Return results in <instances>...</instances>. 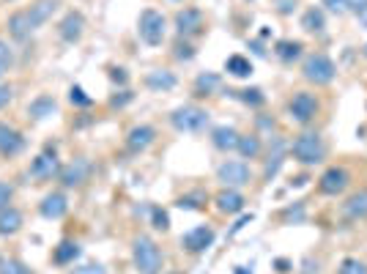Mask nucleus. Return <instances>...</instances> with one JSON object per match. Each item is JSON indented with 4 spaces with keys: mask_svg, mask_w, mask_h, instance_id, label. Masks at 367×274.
I'll use <instances>...</instances> for the list:
<instances>
[{
    "mask_svg": "<svg viewBox=\"0 0 367 274\" xmlns=\"http://www.w3.org/2000/svg\"><path fill=\"white\" fill-rule=\"evenodd\" d=\"M288 154H291L293 162H299L302 168H315V165H321V162L326 159V143H324V137H321L318 132L304 129V132H299V135L291 140Z\"/></svg>",
    "mask_w": 367,
    "mask_h": 274,
    "instance_id": "nucleus-1",
    "label": "nucleus"
},
{
    "mask_svg": "<svg viewBox=\"0 0 367 274\" xmlns=\"http://www.w3.org/2000/svg\"><path fill=\"white\" fill-rule=\"evenodd\" d=\"M132 261H135V269L140 274H159L162 264H165V255L151 236L140 233V236L132 239Z\"/></svg>",
    "mask_w": 367,
    "mask_h": 274,
    "instance_id": "nucleus-2",
    "label": "nucleus"
},
{
    "mask_svg": "<svg viewBox=\"0 0 367 274\" xmlns=\"http://www.w3.org/2000/svg\"><path fill=\"white\" fill-rule=\"evenodd\" d=\"M302 77L315 85V88H326L335 82L337 77V66L335 60L326 55V52H310L304 60H302Z\"/></svg>",
    "mask_w": 367,
    "mask_h": 274,
    "instance_id": "nucleus-3",
    "label": "nucleus"
},
{
    "mask_svg": "<svg viewBox=\"0 0 367 274\" xmlns=\"http://www.w3.org/2000/svg\"><path fill=\"white\" fill-rule=\"evenodd\" d=\"M208 110L200 107V104H181L170 113V126L176 132H184V135H197L208 126Z\"/></svg>",
    "mask_w": 367,
    "mask_h": 274,
    "instance_id": "nucleus-4",
    "label": "nucleus"
},
{
    "mask_svg": "<svg viewBox=\"0 0 367 274\" xmlns=\"http://www.w3.org/2000/svg\"><path fill=\"white\" fill-rule=\"evenodd\" d=\"M321 113V99L313 91H296L288 99V115L299 126H310Z\"/></svg>",
    "mask_w": 367,
    "mask_h": 274,
    "instance_id": "nucleus-5",
    "label": "nucleus"
},
{
    "mask_svg": "<svg viewBox=\"0 0 367 274\" xmlns=\"http://www.w3.org/2000/svg\"><path fill=\"white\" fill-rule=\"evenodd\" d=\"M165 30H168V19L162 11L157 8H146L137 19V33L148 47H159L165 41Z\"/></svg>",
    "mask_w": 367,
    "mask_h": 274,
    "instance_id": "nucleus-6",
    "label": "nucleus"
},
{
    "mask_svg": "<svg viewBox=\"0 0 367 274\" xmlns=\"http://www.w3.org/2000/svg\"><path fill=\"white\" fill-rule=\"evenodd\" d=\"M351 181H354V176H351L348 168L332 165V168H326V170L318 176V192H321V195H329V198H337V195H343V192L351 187Z\"/></svg>",
    "mask_w": 367,
    "mask_h": 274,
    "instance_id": "nucleus-7",
    "label": "nucleus"
},
{
    "mask_svg": "<svg viewBox=\"0 0 367 274\" xmlns=\"http://www.w3.org/2000/svg\"><path fill=\"white\" fill-rule=\"evenodd\" d=\"M216 181H219L222 187L241 190V187H247V184L252 181V170H249V165L241 162V159H227V162H222V165L216 168Z\"/></svg>",
    "mask_w": 367,
    "mask_h": 274,
    "instance_id": "nucleus-8",
    "label": "nucleus"
},
{
    "mask_svg": "<svg viewBox=\"0 0 367 274\" xmlns=\"http://www.w3.org/2000/svg\"><path fill=\"white\" fill-rule=\"evenodd\" d=\"M27 176L36 179V181H52L55 176H60V159H58L55 148H44V151L30 162Z\"/></svg>",
    "mask_w": 367,
    "mask_h": 274,
    "instance_id": "nucleus-9",
    "label": "nucleus"
},
{
    "mask_svg": "<svg viewBox=\"0 0 367 274\" xmlns=\"http://www.w3.org/2000/svg\"><path fill=\"white\" fill-rule=\"evenodd\" d=\"M173 25H176L181 38H192V36H200L205 30V16L200 8H179L173 16Z\"/></svg>",
    "mask_w": 367,
    "mask_h": 274,
    "instance_id": "nucleus-10",
    "label": "nucleus"
},
{
    "mask_svg": "<svg viewBox=\"0 0 367 274\" xmlns=\"http://www.w3.org/2000/svg\"><path fill=\"white\" fill-rule=\"evenodd\" d=\"M214 239H216V233H214V228L211 225H197V228H192V231H186L181 236V247L186 253H205L211 244H214Z\"/></svg>",
    "mask_w": 367,
    "mask_h": 274,
    "instance_id": "nucleus-11",
    "label": "nucleus"
},
{
    "mask_svg": "<svg viewBox=\"0 0 367 274\" xmlns=\"http://www.w3.org/2000/svg\"><path fill=\"white\" fill-rule=\"evenodd\" d=\"M88 176H91V162H88L85 157H77V159H71L66 168H60V184H63L66 190L82 187V184L88 181Z\"/></svg>",
    "mask_w": 367,
    "mask_h": 274,
    "instance_id": "nucleus-12",
    "label": "nucleus"
},
{
    "mask_svg": "<svg viewBox=\"0 0 367 274\" xmlns=\"http://www.w3.org/2000/svg\"><path fill=\"white\" fill-rule=\"evenodd\" d=\"M285 154H288V143H285L280 135H274V140H271V146H269V154H266V159H263V181H271V179L280 173V168H282V162H285Z\"/></svg>",
    "mask_w": 367,
    "mask_h": 274,
    "instance_id": "nucleus-13",
    "label": "nucleus"
},
{
    "mask_svg": "<svg viewBox=\"0 0 367 274\" xmlns=\"http://www.w3.org/2000/svg\"><path fill=\"white\" fill-rule=\"evenodd\" d=\"M214 206H216V212H219V214H227V217H233V214H241V212H244V206H247V198H244L238 190L222 187V190L214 195Z\"/></svg>",
    "mask_w": 367,
    "mask_h": 274,
    "instance_id": "nucleus-14",
    "label": "nucleus"
},
{
    "mask_svg": "<svg viewBox=\"0 0 367 274\" xmlns=\"http://www.w3.org/2000/svg\"><path fill=\"white\" fill-rule=\"evenodd\" d=\"M154 140H157V129L151 124H137L126 132V148L132 154H143L146 148H151Z\"/></svg>",
    "mask_w": 367,
    "mask_h": 274,
    "instance_id": "nucleus-15",
    "label": "nucleus"
},
{
    "mask_svg": "<svg viewBox=\"0 0 367 274\" xmlns=\"http://www.w3.org/2000/svg\"><path fill=\"white\" fill-rule=\"evenodd\" d=\"M82 33H85V16H82L80 11H69V14L60 19V25H58V36H60L66 44L80 41Z\"/></svg>",
    "mask_w": 367,
    "mask_h": 274,
    "instance_id": "nucleus-16",
    "label": "nucleus"
},
{
    "mask_svg": "<svg viewBox=\"0 0 367 274\" xmlns=\"http://www.w3.org/2000/svg\"><path fill=\"white\" fill-rule=\"evenodd\" d=\"M343 217L348 220V222H362L367 220V187L365 190H357V192H351L348 198H346V203H343Z\"/></svg>",
    "mask_w": 367,
    "mask_h": 274,
    "instance_id": "nucleus-17",
    "label": "nucleus"
},
{
    "mask_svg": "<svg viewBox=\"0 0 367 274\" xmlns=\"http://www.w3.org/2000/svg\"><path fill=\"white\" fill-rule=\"evenodd\" d=\"M38 212L44 220H60L66 212H69V201L63 192H49L44 195V201L38 203Z\"/></svg>",
    "mask_w": 367,
    "mask_h": 274,
    "instance_id": "nucleus-18",
    "label": "nucleus"
},
{
    "mask_svg": "<svg viewBox=\"0 0 367 274\" xmlns=\"http://www.w3.org/2000/svg\"><path fill=\"white\" fill-rule=\"evenodd\" d=\"M22 148H25L22 132L14 129V126H8V124H0V154L3 157H16Z\"/></svg>",
    "mask_w": 367,
    "mask_h": 274,
    "instance_id": "nucleus-19",
    "label": "nucleus"
},
{
    "mask_svg": "<svg viewBox=\"0 0 367 274\" xmlns=\"http://www.w3.org/2000/svg\"><path fill=\"white\" fill-rule=\"evenodd\" d=\"M238 137H241V135H238L233 126H227V124L211 129V143H214V148H219V151H236Z\"/></svg>",
    "mask_w": 367,
    "mask_h": 274,
    "instance_id": "nucleus-20",
    "label": "nucleus"
},
{
    "mask_svg": "<svg viewBox=\"0 0 367 274\" xmlns=\"http://www.w3.org/2000/svg\"><path fill=\"white\" fill-rule=\"evenodd\" d=\"M236 151L241 154V159H260V157H263V140H260V135H258V132L241 135Z\"/></svg>",
    "mask_w": 367,
    "mask_h": 274,
    "instance_id": "nucleus-21",
    "label": "nucleus"
},
{
    "mask_svg": "<svg viewBox=\"0 0 367 274\" xmlns=\"http://www.w3.org/2000/svg\"><path fill=\"white\" fill-rule=\"evenodd\" d=\"M302 27H304V33L321 36V33L326 30V14H324V8H321V5H310V8L302 14Z\"/></svg>",
    "mask_w": 367,
    "mask_h": 274,
    "instance_id": "nucleus-22",
    "label": "nucleus"
},
{
    "mask_svg": "<svg viewBox=\"0 0 367 274\" xmlns=\"http://www.w3.org/2000/svg\"><path fill=\"white\" fill-rule=\"evenodd\" d=\"M146 85L151 91H173L179 85V77L173 71H168V69H154V71L146 74Z\"/></svg>",
    "mask_w": 367,
    "mask_h": 274,
    "instance_id": "nucleus-23",
    "label": "nucleus"
},
{
    "mask_svg": "<svg viewBox=\"0 0 367 274\" xmlns=\"http://www.w3.org/2000/svg\"><path fill=\"white\" fill-rule=\"evenodd\" d=\"M302 49H304V44H302V41H293V38H280V41L274 44V55H277L282 63L299 60V58H302Z\"/></svg>",
    "mask_w": 367,
    "mask_h": 274,
    "instance_id": "nucleus-24",
    "label": "nucleus"
},
{
    "mask_svg": "<svg viewBox=\"0 0 367 274\" xmlns=\"http://www.w3.org/2000/svg\"><path fill=\"white\" fill-rule=\"evenodd\" d=\"M55 99L52 96H36L33 102H30V107H27V115L33 118V121H44V118H49L52 113H55Z\"/></svg>",
    "mask_w": 367,
    "mask_h": 274,
    "instance_id": "nucleus-25",
    "label": "nucleus"
},
{
    "mask_svg": "<svg viewBox=\"0 0 367 274\" xmlns=\"http://www.w3.org/2000/svg\"><path fill=\"white\" fill-rule=\"evenodd\" d=\"M22 228V214L16 209H3L0 212V236H14Z\"/></svg>",
    "mask_w": 367,
    "mask_h": 274,
    "instance_id": "nucleus-26",
    "label": "nucleus"
},
{
    "mask_svg": "<svg viewBox=\"0 0 367 274\" xmlns=\"http://www.w3.org/2000/svg\"><path fill=\"white\" fill-rule=\"evenodd\" d=\"M225 71L233 74V77H238V80H244V77L252 74V60L244 58V55H230V58L225 60Z\"/></svg>",
    "mask_w": 367,
    "mask_h": 274,
    "instance_id": "nucleus-27",
    "label": "nucleus"
},
{
    "mask_svg": "<svg viewBox=\"0 0 367 274\" xmlns=\"http://www.w3.org/2000/svg\"><path fill=\"white\" fill-rule=\"evenodd\" d=\"M219 74H214V71H203V74H197V80H194V96H211L216 88H219Z\"/></svg>",
    "mask_w": 367,
    "mask_h": 274,
    "instance_id": "nucleus-28",
    "label": "nucleus"
},
{
    "mask_svg": "<svg viewBox=\"0 0 367 274\" xmlns=\"http://www.w3.org/2000/svg\"><path fill=\"white\" fill-rule=\"evenodd\" d=\"M52 258H55V264H60V266L74 264V261L80 258V244H77V242H60V244L55 247Z\"/></svg>",
    "mask_w": 367,
    "mask_h": 274,
    "instance_id": "nucleus-29",
    "label": "nucleus"
},
{
    "mask_svg": "<svg viewBox=\"0 0 367 274\" xmlns=\"http://www.w3.org/2000/svg\"><path fill=\"white\" fill-rule=\"evenodd\" d=\"M236 96H238L244 104H249V107L266 104V93H263L260 88H244V91H236Z\"/></svg>",
    "mask_w": 367,
    "mask_h": 274,
    "instance_id": "nucleus-30",
    "label": "nucleus"
},
{
    "mask_svg": "<svg viewBox=\"0 0 367 274\" xmlns=\"http://www.w3.org/2000/svg\"><path fill=\"white\" fill-rule=\"evenodd\" d=\"M337 274H367V264L359 258H343L337 266Z\"/></svg>",
    "mask_w": 367,
    "mask_h": 274,
    "instance_id": "nucleus-31",
    "label": "nucleus"
},
{
    "mask_svg": "<svg viewBox=\"0 0 367 274\" xmlns=\"http://www.w3.org/2000/svg\"><path fill=\"white\" fill-rule=\"evenodd\" d=\"M69 102L77 104V107H91V104H93V99H91L80 85H71V88H69Z\"/></svg>",
    "mask_w": 367,
    "mask_h": 274,
    "instance_id": "nucleus-32",
    "label": "nucleus"
},
{
    "mask_svg": "<svg viewBox=\"0 0 367 274\" xmlns=\"http://www.w3.org/2000/svg\"><path fill=\"white\" fill-rule=\"evenodd\" d=\"M151 222H154V228L157 231H170V217H168V212L165 209H159V206H154L151 209Z\"/></svg>",
    "mask_w": 367,
    "mask_h": 274,
    "instance_id": "nucleus-33",
    "label": "nucleus"
},
{
    "mask_svg": "<svg viewBox=\"0 0 367 274\" xmlns=\"http://www.w3.org/2000/svg\"><path fill=\"white\" fill-rule=\"evenodd\" d=\"M326 5V11H332L335 16H346L351 14V0H321Z\"/></svg>",
    "mask_w": 367,
    "mask_h": 274,
    "instance_id": "nucleus-34",
    "label": "nucleus"
},
{
    "mask_svg": "<svg viewBox=\"0 0 367 274\" xmlns=\"http://www.w3.org/2000/svg\"><path fill=\"white\" fill-rule=\"evenodd\" d=\"M0 274H33L22 261H14V258H8V261H0Z\"/></svg>",
    "mask_w": 367,
    "mask_h": 274,
    "instance_id": "nucleus-35",
    "label": "nucleus"
},
{
    "mask_svg": "<svg viewBox=\"0 0 367 274\" xmlns=\"http://www.w3.org/2000/svg\"><path fill=\"white\" fill-rule=\"evenodd\" d=\"M11 63H14V52H11V47L0 38V80H3V74L11 69Z\"/></svg>",
    "mask_w": 367,
    "mask_h": 274,
    "instance_id": "nucleus-36",
    "label": "nucleus"
},
{
    "mask_svg": "<svg viewBox=\"0 0 367 274\" xmlns=\"http://www.w3.org/2000/svg\"><path fill=\"white\" fill-rule=\"evenodd\" d=\"M304 220V206L302 203H293L282 212V222H302Z\"/></svg>",
    "mask_w": 367,
    "mask_h": 274,
    "instance_id": "nucleus-37",
    "label": "nucleus"
},
{
    "mask_svg": "<svg viewBox=\"0 0 367 274\" xmlns=\"http://www.w3.org/2000/svg\"><path fill=\"white\" fill-rule=\"evenodd\" d=\"M173 55H176V60H192V58H194V47H192L189 41H179Z\"/></svg>",
    "mask_w": 367,
    "mask_h": 274,
    "instance_id": "nucleus-38",
    "label": "nucleus"
},
{
    "mask_svg": "<svg viewBox=\"0 0 367 274\" xmlns=\"http://www.w3.org/2000/svg\"><path fill=\"white\" fill-rule=\"evenodd\" d=\"M11 198H14V187H11V184H5V181H0V212H3V209H8Z\"/></svg>",
    "mask_w": 367,
    "mask_h": 274,
    "instance_id": "nucleus-39",
    "label": "nucleus"
},
{
    "mask_svg": "<svg viewBox=\"0 0 367 274\" xmlns=\"http://www.w3.org/2000/svg\"><path fill=\"white\" fill-rule=\"evenodd\" d=\"M69 274H107V272H104L102 264H85V266H80V269H74V272Z\"/></svg>",
    "mask_w": 367,
    "mask_h": 274,
    "instance_id": "nucleus-40",
    "label": "nucleus"
},
{
    "mask_svg": "<svg viewBox=\"0 0 367 274\" xmlns=\"http://www.w3.org/2000/svg\"><path fill=\"white\" fill-rule=\"evenodd\" d=\"M11 96H14V88H11V85H5V82H0V110H3V107H8Z\"/></svg>",
    "mask_w": 367,
    "mask_h": 274,
    "instance_id": "nucleus-41",
    "label": "nucleus"
},
{
    "mask_svg": "<svg viewBox=\"0 0 367 274\" xmlns=\"http://www.w3.org/2000/svg\"><path fill=\"white\" fill-rule=\"evenodd\" d=\"M129 102H132V93H129V91H121L118 96L110 99V107H124V104H129Z\"/></svg>",
    "mask_w": 367,
    "mask_h": 274,
    "instance_id": "nucleus-42",
    "label": "nucleus"
},
{
    "mask_svg": "<svg viewBox=\"0 0 367 274\" xmlns=\"http://www.w3.org/2000/svg\"><path fill=\"white\" fill-rule=\"evenodd\" d=\"M110 77H113V82H118V85H126V80H129L126 69H113V71H110Z\"/></svg>",
    "mask_w": 367,
    "mask_h": 274,
    "instance_id": "nucleus-43",
    "label": "nucleus"
},
{
    "mask_svg": "<svg viewBox=\"0 0 367 274\" xmlns=\"http://www.w3.org/2000/svg\"><path fill=\"white\" fill-rule=\"evenodd\" d=\"M249 47H252V52H255L258 58H266V55H269V52L263 49V44H260V41H249Z\"/></svg>",
    "mask_w": 367,
    "mask_h": 274,
    "instance_id": "nucleus-44",
    "label": "nucleus"
},
{
    "mask_svg": "<svg viewBox=\"0 0 367 274\" xmlns=\"http://www.w3.org/2000/svg\"><path fill=\"white\" fill-rule=\"evenodd\" d=\"M249 220H252V214H244V217H241V220H238V222L233 225V231H230V233H238V231H241V228H244V225H247Z\"/></svg>",
    "mask_w": 367,
    "mask_h": 274,
    "instance_id": "nucleus-45",
    "label": "nucleus"
},
{
    "mask_svg": "<svg viewBox=\"0 0 367 274\" xmlns=\"http://www.w3.org/2000/svg\"><path fill=\"white\" fill-rule=\"evenodd\" d=\"M258 126L260 129H274V118H258Z\"/></svg>",
    "mask_w": 367,
    "mask_h": 274,
    "instance_id": "nucleus-46",
    "label": "nucleus"
},
{
    "mask_svg": "<svg viewBox=\"0 0 367 274\" xmlns=\"http://www.w3.org/2000/svg\"><path fill=\"white\" fill-rule=\"evenodd\" d=\"M288 266H291V264H288V261H282V258H280V261H277V272H288Z\"/></svg>",
    "mask_w": 367,
    "mask_h": 274,
    "instance_id": "nucleus-47",
    "label": "nucleus"
},
{
    "mask_svg": "<svg viewBox=\"0 0 367 274\" xmlns=\"http://www.w3.org/2000/svg\"><path fill=\"white\" fill-rule=\"evenodd\" d=\"M236 274H252V269H247V266H236Z\"/></svg>",
    "mask_w": 367,
    "mask_h": 274,
    "instance_id": "nucleus-48",
    "label": "nucleus"
},
{
    "mask_svg": "<svg viewBox=\"0 0 367 274\" xmlns=\"http://www.w3.org/2000/svg\"><path fill=\"white\" fill-rule=\"evenodd\" d=\"M362 55L367 58V41H365V47H362Z\"/></svg>",
    "mask_w": 367,
    "mask_h": 274,
    "instance_id": "nucleus-49",
    "label": "nucleus"
},
{
    "mask_svg": "<svg viewBox=\"0 0 367 274\" xmlns=\"http://www.w3.org/2000/svg\"><path fill=\"white\" fill-rule=\"evenodd\" d=\"M170 274H179V272H170Z\"/></svg>",
    "mask_w": 367,
    "mask_h": 274,
    "instance_id": "nucleus-50",
    "label": "nucleus"
}]
</instances>
